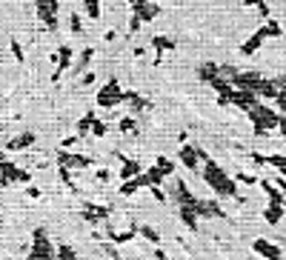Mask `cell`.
<instances>
[{
  "label": "cell",
  "instance_id": "2e32d148",
  "mask_svg": "<svg viewBox=\"0 0 286 260\" xmlns=\"http://www.w3.org/2000/svg\"><path fill=\"white\" fill-rule=\"evenodd\" d=\"M32 143H35V135H32V132H23V135L9 137L3 146H6V152H23V149H29Z\"/></svg>",
  "mask_w": 286,
  "mask_h": 260
},
{
  "label": "cell",
  "instance_id": "484cf974",
  "mask_svg": "<svg viewBox=\"0 0 286 260\" xmlns=\"http://www.w3.org/2000/svg\"><path fill=\"white\" fill-rule=\"evenodd\" d=\"M92 123H95V112H86V115L78 120V135H81V137L92 135Z\"/></svg>",
  "mask_w": 286,
  "mask_h": 260
},
{
  "label": "cell",
  "instance_id": "d4e9b609",
  "mask_svg": "<svg viewBox=\"0 0 286 260\" xmlns=\"http://www.w3.org/2000/svg\"><path fill=\"white\" fill-rule=\"evenodd\" d=\"M92 57H95V49H92V46H86V49L81 52V57L75 60V69H78V74L89 72V63H92Z\"/></svg>",
  "mask_w": 286,
  "mask_h": 260
},
{
  "label": "cell",
  "instance_id": "6da1fadb",
  "mask_svg": "<svg viewBox=\"0 0 286 260\" xmlns=\"http://www.w3.org/2000/svg\"><path fill=\"white\" fill-rule=\"evenodd\" d=\"M203 180L209 183V189H212L218 198H235V200H241V203H243L241 192H238V180L229 178V175H226V171L221 169L212 157L203 163Z\"/></svg>",
  "mask_w": 286,
  "mask_h": 260
},
{
  "label": "cell",
  "instance_id": "ba28073f",
  "mask_svg": "<svg viewBox=\"0 0 286 260\" xmlns=\"http://www.w3.org/2000/svg\"><path fill=\"white\" fill-rule=\"evenodd\" d=\"M57 163L69 166V169H89L92 157L89 154H81V152H72V149H60L57 152Z\"/></svg>",
  "mask_w": 286,
  "mask_h": 260
},
{
  "label": "cell",
  "instance_id": "9a60e30c",
  "mask_svg": "<svg viewBox=\"0 0 286 260\" xmlns=\"http://www.w3.org/2000/svg\"><path fill=\"white\" fill-rule=\"evenodd\" d=\"M263 40H266V32H263V26L255 32L252 37H246L241 43V54H246V57H252L255 52H260V46H263Z\"/></svg>",
  "mask_w": 286,
  "mask_h": 260
},
{
  "label": "cell",
  "instance_id": "681fc988",
  "mask_svg": "<svg viewBox=\"0 0 286 260\" xmlns=\"http://www.w3.org/2000/svg\"><path fill=\"white\" fill-rule=\"evenodd\" d=\"M83 86H89V83H95V74H92V72H83Z\"/></svg>",
  "mask_w": 286,
  "mask_h": 260
},
{
  "label": "cell",
  "instance_id": "f35d334b",
  "mask_svg": "<svg viewBox=\"0 0 286 260\" xmlns=\"http://www.w3.org/2000/svg\"><path fill=\"white\" fill-rule=\"evenodd\" d=\"M155 163H158V166H161V169L166 171V178H169L172 171H175V163H172L169 157H163V154H161V157H158V160H155Z\"/></svg>",
  "mask_w": 286,
  "mask_h": 260
},
{
  "label": "cell",
  "instance_id": "7402d4cb",
  "mask_svg": "<svg viewBox=\"0 0 286 260\" xmlns=\"http://www.w3.org/2000/svg\"><path fill=\"white\" fill-rule=\"evenodd\" d=\"M143 186H146V183H143V175H137V178H129V180H123L117 192H120L123 198H132L134 192H137V189H143Z\"/></svg>",
  "mask_w": 286,
  "mask_h": 260
},
{
  "label": "cell",
  "instance_id": "5b68a950",
  "mask_svg": "<svg viewBox=\"0 0 286 260\" xmlns=\"http://www.w3.org/2000/svg\"><path fill=\"white\" fill-rule=\"evenodd\" d=\"M57 6H60V0H35V15L49 32L57 29Z\"/></svg>",
  "mask_w": 286,
  "mask_h": 260
},
{
  "label": "cell",
  "instance_id": "7bdbcfd3",
  "mask_svg": "<svg viewBox=\"0 0 286 260\" xmlns=\"http://www.w3.org/2000/svg\"><path fill=\"white\" fill-rule=\"evenodd\" d=\"M238 180H241V183H246V186H252V183H260V180L255 178L252 171H241V175H238Z\"/></svg>",
  "mask_w": 286,
  "mask_h": 260
},
{
  "label": "cell",
  "instance_id": "cb8c5ba5",
  "mask_svg": "<svg viewBox=\"0 0 286 260\" xmlns=\"http://www.w3.org/2000/svg\"><path fill=\"white\" fill-rule=\"evenodd\" d=\"M134 12L140 15V20H143V23H152V20L158 18V15H161V6H158V3H152V0H149V3H143L140 9H134Z\"/></svg>",
  "mask_w": 286,
  "mask_h": 260
},
{
  "label": "cell",
  "instance_id": "ee69618b",
  "mask_svg": "<svg viewBox=\"0 0 286 260\" xmlns=\"http://www.w3.org/2000/svg\"><path fill=\"white\" fill-rule=\"evenodd\" d=\"M75 143H81V135H72V137H66V140H60V149H72Z\"/></svg>",
  "mask_w": 286,
  "mask_h": 260
},
{
  "label": "cell",
  "instance_id": "8992f818",
  "mask_svg": "<svg viewBox=\"0 0 286 260\" xmlns=\"http://www.w3.org/2000/svg\"><path fill=\"white\" fill-rule=\"evenodd\" d=\"M0 171H3V180H0V183H3V189H9L12 183H29V180H32V175H29L26 169H20V166H15V163H0Z\"/></svg>",
  "mask_w": 286,
  "mask_h": 260
},
{
  "label": "cell",
  "instance_id": "bcb514c9",
  "mask_svg": "<svg viewBox=\"0 0 286 260\" xmlns=\"http://www.w3.org/2000/svg\"><path fill=\"white\" fill-rule=\"evenodd\" d=\"M95 178H98L100 183H106V180L112 178V171H109V169H98V171H95Z\"/></svg>",
  "mask_w": 286,
  "mask_h": 260
},
{
  "label": "cell",
  "instance_id": "4dcf8cb0",
  "mask_svg": "<svg viewBox=\"0 0 286 260\" xmlns=\"http://www.w3.org/2000/svg\"><path fill=\"white\" fill-rule=\"evenodd\" d=\"M269 166H275V169L286 178V157L283 154H269Z\"/></svg>",
  "mask_w": 286,
  "mask_h": 260
},
{
  "label": "cell",
  "instance_id": "e0dca14e",
  "mask_svg": "<svg viewBox=\"0 0 286 260\" xmlns=\"http://www.w3.org/2000/svg\"><path fill=\"white\" fill-rule=\"evenodd\" d=\"M126 103L132 106V112H149V109H152V100L137 95L134 89H126Z\"/></svg>",
  "mask_w": 286,
  "mask_h": 260
},
{
  "label": "cell",
  "instance_id": "44dd1931",
  "mask_svg": "<svg viewBox=\"0 0 286 260\" xmlns=\"http://www.w3.org/2000/svg\"><path fill=\"white\" fill-rule=\"evenodd\" d=\"M197 80H203V83H212L218 74H221V66L218 63H203V66H197Z\"/></svg>",
  "mask_w": 286,
  "mask_h": 260
},
{
  "label": "cell",
  "instance_id": "ffe728a7",
  "mask_svg": "<svg viewBox=\"0 0 286 260\" xmlns=\"http://www.w3.org/2000/svg\"><path fill=\"white\" fill-rule=\"evenodd\" d=\"M178 215H180V220H183V226H186L189 232H197V212H195V209L180 203V206H178Z\"/></svg>",
  "mask_w": 286,
  "mask_h": 260
},
{
  "label": "cell",
  "instance_id": "30bf717a",
  "mask_svg": "<svg viewBox=\"0 0 286 260\" xmlns=\"http://www.w3.org/2000/svg\"><path fill=\"white\" fill-rule=\"evenodd\" d=\"M175 203H178V206H180V203H183V206H192L197 212L200 198H197V195L186 186V183H183V180H175Z\"/></svg>",
  "mask_w": 286,
  "mask_h": 260
},
{
  "label": "cell",
  "instance_id": "1f68e13d",
  "mask_svg": "<svg viewBox=\"0 0 286 260\" xmlns=\"http://www.w3.org/2000/svg\"><path fill=\"white\" fill-rule=\"evenodd\" d=\"M69 29H72V35H81V32H83L81 12H72V15H69Z\"/></svg>",
  "mask_w": 286,
  "mask_h": 260
},
{
  "label": "cell",
  "instance_id": "d6a6232c",
  "mask_svg": "<svg viewBox=\"0 0 286 260\" xmlns=\"http://www.w3.org/2000/svg\"><path fill=\"white\" fill-rule=\"evenodd\" d=\"M117 129H120V132H134V129H137V120H134L132 115L120 117V120H117Z\"/></svg>",
  "mask_w": 286,
  "mask_h": 260
},
{
  "label": "cell",
  "instance_id": "f907efd6",
  "mask_svg": "<svg viewBox=\"0 0 286 260\" xmlns=\"http://www.w3.org/2000/svg\"><path fill=\"white\" fill-rule=\"evenodd\" d=\"M275 86H277V89H286V74H280V77H275Z\"/></svg>",
  "mask_w": 286,
  "mask_h": 260
},
{
  "label": "cell",
  "instance_id": "74e56055",
  "mask_svg": "<svg viewBox=\"0 0 286 260\" xmlns=\"http://www.w3.org/2000/svg\"><path fill=\"white\" fill-rule=\"evenodd\" d=\"M9 49H12V57H15L18 63H23V49H20V43L15 40V37L9 40Z\"/></svg>",
  "mask_w": 286,
  "mask_h": 260
},
{
  "label": "cell",
  "instance_id": "3957f363",
  "mask_svg": "<svg viewBox=\"0 0 286 260\" xmlns=\"http://www.w3.org/2000/svg\"><path fill=\"white\" fill-rule=\"evenodd\" d=\"M29 260H57V249L52 246L49 234L43 226H37L32 232V249H29Z\"/></svg>",
  "mask_w": 286,
  "mask_h": 260
},
{
  "label": "cell",
  "instance_id": "d6986e66",
  "mask_svg": "<svg viewBox=\"0 0 286 260\" xmlns=\"http://www.w3.org/2000/svg\"><path fill=\"white\" fill-rule=\"evenodd\" d=\"M197 217H226V212L218 206V200H200V206H197Z\"/></svg>",
  "mask_w": 286,
  "mask_h": 260
},
{
  "label": "cell",
  "instance_id": "5bb4252c",
  "mask_svg": "<svg viewBox=\"0 0 286 260\" xmlns=\"http://www.w3.org/2000/svg\"><path fill=\"white\" fill-rule=\"evenodd\" d=\"M175 37H166V35H155L152 37V49H155V63H161V57L166 52H175Z\"/></svg>",
  "mask_w": 286,
  "mask_h": 260
},
{
  "label": "cell",
  "instance_id": "ac0fdd59",
  "mask_svg": "<svg viewBox=\"0 0 286 260\" xmlns=\"http://www.w3.org/2000/svg\"><path fill=\"white\" fill-rule=\"evenodd\" d=\"M163 180H166V171L155 163V166H149V169H143V183L146 186H163Z\"/></svg>",
  "mask_w": 286,
  "mask_h": 260
},
{
  "label": "cell",
  "instance_id": "f546056e",
  "mask_svg": "<svg viewBox=\"0 0 286 260\" xmlns=\"http://www.w3.org/2000/svg\"><path fill=\"white\" fill-rule=\"evenodd\" d=\"M57 260H78V251L72 246H66V243H60L57 246Z\"/></svg>",
  "mask_w": 286,
  "mask_h": 260
},
{
  "label": "cell",
  "instance_id": "c3c4849f",
  "mask_svg": "<svg viewBox=\"0 0 286 260\" xmlns=\"http://www.w3.org/2000/svg\"><path fill=\"white\" fill-rule=\"evenodd\" d=\"M26 195H29L32 200H37V198H40V189H37V186H29V189H26Z\"/></svg>",
  "mask_w": 286,
  "mask_h": 260
},
{
  "label": "cell",
  "instance_id": "60d3db41",
  "mask_svg": "<svg viewBox=\"0 0 286 260\" xmlns=\"http://www.w3.org/2000/svg\"><path fill=\"white\" fill-rule=\"evenodd\" d=\"M275 109L280 115H286V89H280V95L275 98Z\"/></svg>",
  "mask_w": 286,
  "mask_h": 260
},
{
  "label": "cell",
  "instance_id": "4316f807",
  "mask_svg": "<svg viewBox=\"0 0 286 260\" xmlns=\"http://www.w3.org/2000/svg\"><path fill=\"white\" fill-rule=\"evenodd\" d=\"M83 12H86V18L98 20L100 18V0H83Z\"/></svg>",
  "mask_w": 286,
  "mask_h": 260
},
{
  "label": "cell",
  "instance_id": "816d5d0a",
  "mask_svg": "<svg viewBox=\"0 0 286 260\" xmlns=\"http://www.w3.org/2000/svg\"><path fill=\"white\" fill-rule=\"evenodd\" d=\"M155 257H158V260H169V257H166V254H163L161 249H155Z\"/></svg>",
  "mask_w": 286,
  "mask_h": 260
},
{
  "label": "cell",
  "instance_id": "f6af8a7d",
  "mask_svg": "<svg viewBox=\"0 0 286 260\" xmlns=\"http://www.w3.org/2000/svg\"><path fill=\"white\" fill-rule=\"evenodd\" d=\"M243 6H246V9H263L266 0H243Z\"/></svg>",
  "mask_w": 286,
  "mask_h": 260
},
{
  "label": "cell",
  "instance_id": "52a82bcc",
  "mask_svg": "<svg viewBox=\"0 0 286 260\" xmlns=\"http://www.w3.org/2000/svg\"><path fill=\"white\" fill-rule=\"evenodd\" d=\"M72 63H75V49H72L69 43H63L60 49H57V54H54V66H57V69H54V74H52V83L60 80V74L69 69Z\"/></svg>",
  "mask_w": 286,
  "mask_h": 260
},
{
  "label": "cell",
  "instance_id": "603a6c76",
  "mask_svg": "<svg viewBox=\"0 0 286 260\" xmlns=\"http://www.w3.org/2000/svg\"><path fill=\"white\" fill-rule=\"evenodd\" d=\"M286 215V209L280 206V203H269L266 209H263V220H266L269 226H275V223H280V217Z\"/></svg>",
  "mask_w": 286,
  "mask_h": 260
},
{
  "label": "cell",
  "instance_id": "4fadbf2b",
  "mask_svg": "<svg viewBox=\"0 0 286 260\" xmlns=\"http://www.w3.org/2000/svg\"><path fill=\"white\" fill-rule=\"evenodd\" d=\"M117 157H120V169H117V175H120V180H129V178H137V175H143V166L134 157H126V154L117 152Z\"/></svg>",
  "mask_w": 286,
  "mask_h": 260
},
{
  "label": "cell",
  "instance_id": "7dc6e473",
  "mask_svg": "<svg viewBox=\"0 0 286 260\" xmlns=\"http://www.w3.org/2000/svg\"><path fill=\"white\" fill-rule=\"evenodd\" d=\"M143 3H149V0H126V6H129V9H140V6H143Z\"/></svg>",
  "mask_w": 286,
  "mask_h": 260
},
{
  "label": "cell",
  "instance_id": "8fae6325",
  "mask_svg": "<svg viewBox=\"0 0 286 260\" xmlns=\"http://www.w3.org/2000/svg\"><path fill=\"white\" fill-rule=\"evenodd\" d=\"M81 217L86 220V223L98 226V223H106L109 220V206H98V203H86L81 212Z\"/></svg>",
  "mask_w": 286,
  "mask_h": 260
},
{
  "label": "cell",
  "instance_id": "277c9868",
  "mask_svg": "<svg viewBox=\"0 0 286 260\" xmlns=\"http://www.w3.org/2000/svg\"><path fill=\"white\" fill-rule=\"evenodd\" d=\"M95 103H98L100 109H115L117 103H126V92L120 89V80H117V77H109V80L98 89Z\"/></svg>",
  "mask_w": 286,
  "mask_h": 260
},
{
  "label": "cell",
  "instance_id": "e575fe53",
  "mask_svg": "<svg viewBox=\"0 0 286 260\" xmlns=\"http://www.w3.org/2000/svg\"><path fill=\"white\" fill-rule=\"evenodd\" d=\"M140 237H146L149 243H161V234H158V229H152V226H140Z\"/></svg>",
  "mask_w": 286,
  "mask_h": 260
},
{
  "label": "cell",
  "instance_id": "8d00e7d4",
  "mask_svg": "<svg viewBox=\"0 0 286 260\" xmlns=\"http://www.w3.org/2000/svg\"><path fill=\"white\" fill-rule=\"evenodd\" d=\"M140 26H143L140 15H137V12H132V18H129V35H134V32H140Z\"/></svg>",
  "mask_w": 286,
  "mask_h": 260
},
{
  "label": "cell",
  "instance_id": "b9f144b4",
  "mask_svg": "<svg viewBox=\"0 0 286 260\" xmlns=\"http://www.w3.org/2000/svg\"><path fill=\"white\" fill-rule=\"evenodd\" d=\"M149 192H152V198L158 200V203H166V192H163V186H149Z\"/></svg>",
  "mask_w": 286,
  "mask_h": 260
},
{
  "label": "cell",
  "instance_id": "83f0119b",
  "mask_svg": "<svg viewBox=\"0 0 286 260\" xmlns=\"http://www.w3.org/2000/svg\"><path fill=\"white\" fill-rule=\"evenodd\" d=\"M263 32H266V37H280L283 35V29H280V23H277V20H263Z\"/></svg>",
  "mask_w": 286,
  "mask_h": 260
},
{
  "label": "cell",
  "instance_id": "7a4b0ae2",
  "mask_svg": "<svg viewBox=\"0 0 286 260\" xmlns=\"http://www.w3.org/2000/svg\"><path fill=\"white\" fill-rule=\"evenodd\" d=\"M249 120H252V132H255V137H263V135H269L272 129H277L280 126V112L277 109H272V106H266L263 100H260L258 106H252L249 112Z\"/></svg>",
  "mask_w": 286,
  "mask_h": 260
},
{
  "label": "cell",
  "instance_id": "f5cc1de1",
  "mask_svg": "<svg viewBox=\"0 0 286 260\" xmlns=\"http://www.w3.org/2000/svg\"><path fill=\"white\" fill-rule=\"evenodd\" d=\"M272 260H286V257H283V254H280V257H272Z\"/></svg>",
  "mask_w": 286,
  "mask_h": 260
},
{
  "label": "cell",
  "instance_id": "9c48e42d",
  "mask_svg": "<svg viewBox=\"0 0 286 260\" xmlns=\"http://www.w3.org/2000/svg\"><path fill=\"white\" fill-rule=\"evenodd\" d=\"M178 160L183 163V166H186L189 171L203 169V160H200V154H197V146H195V143H183V146H180Z\"/></svg>",
  "mask_w": 286,
  "mask_h": 260
},
{
  "label": "cell",
  "instance_id": "ab89813d",
  "mask_svg": "<svg viewBox=\"0 0 286 260\" xmlns=\"http://www.w3.org/2000/svg\"><path fill=\"white\" fill-rule=\"evenodd\" d=\"M249 160L258 163V166H269V154H260V152H249Z\"/></svg>",
  "mask_w": 286,
  "mask_h": 260
},
{
  "label": "cell",
  "instance_id": "d590c367",
  "mask_svg": "<svg viewBox=\"0 0 286 260\" xmlns=\"http://www.w3.org/2000/svg\"><path fill=\"white\" fill-rule=\"evenodd\" d=\"M109 132V126L103 123V120H98V117H95V123H92V137H103Z\"/></svg>",
  "mask_w": 286,
  "mask_h": 260
},
{
  "label": "cell",
  "instance_id": "7c38bea8",
  "mask_svg": "<svg viewBox=\"0 0 286 260\" xmlns=\"http://www.w3.org/2000/svg\"><path fill=\"white\" fill-rule=\"evenodd\" d=\"M252 251H255L258 257H263V260H272V257H280V254H283V249L275 246V243H269L266 237H258V240L252 243Z\"/></svg>",
  "mask_w": 286,
  "mask_h": 260
},
{
  "label": "cell",
  "instance_id": "f1b7e54d",
  "mask_svg": "<svg viewBox=\"0 0 286 260\" xmlns=\"http://www.w3.org/2000/svg\"><path fill=\"white\" fill-rule=\"evenodd\" d=\"M57 178L66 183V186L72 189V192H78V186H75V180H72V175H69V166H63V163H57Z\"/></svg>",
  "mask_w": 286,
  "mask_h": 260
},
{
  "label": "cell",
  "instance_id": "db71d44e",
  "mask_svg": "<svg viewBox=\"0 0 286 260\" xmlns=\"http://www.w3.org/2000/svg\"><path fill=\"white\" fill-rule=\"evenodd\" d=\"M252 260H260V257H252Z\"/></svg>",
  "mask_w": 286,
  "mask_h": 260
},
{
  "label": "cell",
  "instance_id": "836d02e7",
  "mask_svg": "<svg viewBox=\"0 0 286 260\" xmlns=\"http://www.w3.org/2000/svg\"><path fill=\"white\" fill-rule=\"evenodd\" d=\"M103 251H106L112 260H123V257H120V251H117V243H115V240H109V237L103 240Z\"/></svg>",
  "mask_w": 286,
  "mask_h": 260
}]
</instances>
